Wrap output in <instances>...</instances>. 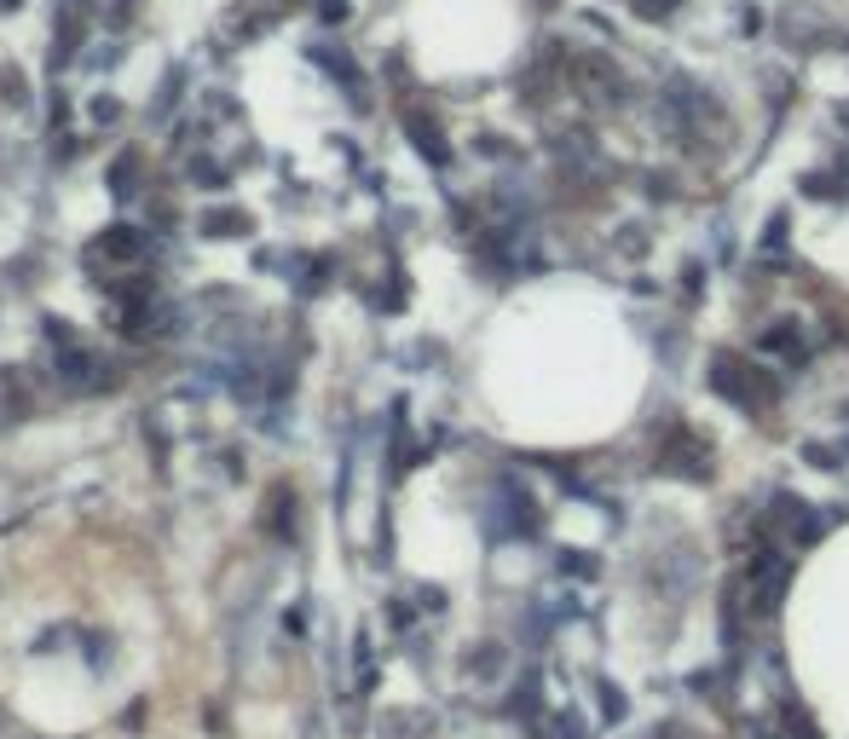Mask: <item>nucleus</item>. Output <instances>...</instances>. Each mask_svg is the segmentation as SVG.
Here are the masks:
<instances>
[{
    "label": "nucleus",
    "mask_w": 849,
    "mask_h": 739,
    "mask_svg": "<svg viewBox=\"0 0 849 739\" xmlns=\"http://www.w3.org/2000/svg\"><path fill=\"white\" fill-rule=\"evenodd\" d=\"M98 255H116V260H139V255H145V232H139V225H110V232L98 237Z\"/></svg>",
    "instance_id": "6e6552de"
},
{
    "label": "nucleus",
    "mask_w": 849,
    "mask_h": 739,
    "mask_svg": "<svg viewBox=\"0 0 849 739\" xmlns=\"http://www.w3.org/2000/svg\"><path fill=\"white\" fill-rule=\"evenodd\" d=\"M202 232H209V237H243V232H249V214H237V209H226V214H209V220H202Z\"/></svg>",
    "instance_id": "1a4fd4ad"
},
{
    "label": "nucleus",
    "mask_w": 849,
    "mask_h": 739,
    "mask_svg": "<svg viewBox=\"0 0 849 739\" xmlns=\"http://www.w3.org/2000/svg\"><path fill=\"white\" fill-rule=\"evenodd\" d=\"M404 133H411V145L428 156L434 168H445V156H451V151H445V139H439V128H434L428 116H422V110H404Z\"/></svg>",
    "instance_id": "0eeeda50"
},
{
    "label": "nucleus",
    "mask_w": 849,
    "mask_h": 739,
    "mask_svg": "<svg viewBox=\"0 0 849 739\" xmlns=\"http://www.w3.org/2000/svg\"><path fill=\"white\" fill-rule=\"evenodd\" d=\"M775 526H786V538H792V543H815L821 538V520H815V508H809L803 497H775Z\"/></svg>",
    "instance_id": "39448f33"
},
{
    "label": "nucleus",
    "mask_w": 849,
    "mask_h": 739,
    "mask_svg": "<svg viewBox=\"0 0 849 739\" xmlns=\"http://www.w3.org/2000/svg\"><path fill=\"white\" fill-rule=\"evenodd\" d=\"M757 353H786V359H803V330H798V318H775L768 330L757 336Z\"/></svg>",
    "instance_id": "423d86ee"
},
{
    "label": "nucleus",
    "mask_w": 849,
    "mask_h": 739,
    "mask_svg": "<svg viewBox=\"0 0 849 739\" xmlns=\"http://www.w3.org/2000/svg\"><path fill=\"white\" fill-rule=\"evenodd\" d=\"M630 7H636V17H647V24H664V17H676L682 0H630Z\"/></svg>",
    "instance_id": "9b49d317"
},
{
    "label": "nucleus",
    "mask_w": 849,
    "mask_h": 739,
    "mask_svg": "<svg viewBox=\"0 0 849 739\" xmlns=\"http://www.w3.org/2000/svg\"><path fill=\"white\" fill-rule=\"evenodd\" d=\"M12 7H17V0H0V12H12Z\"/></svg>",
    "instance_id": "4468645a"
},
{
    "label": "nucleus",
    "mask_w": 849,
    "mask_h": 739,
    "mask_svg": "<svg viewBox=\"0 0 849 739\" xmlns=\"http://www.w3.org/2000/svg\"><path fill=\"white\" fill-rule=\"evenodd\" d=\"M659 468H671L682 480H711V445H705L687 422H676L659 445Z\"/></svg>",
    "instance_id": "20e7f679"
},
{
    "label": "nucleus",
    "mask_w": 849,
    "mask_h": 739,
    "mask_svg": "<svg viewBox=\"0 0 849 739\" xmlns=\"http://www.w3.org/2000/svg\"><path fill=\"white\" fill-rule=\"evenodd\" d=\"M538 7H561V0H538Z\"/></svg>",
    "instance_id": "2eb2a0df"
},
{
    "label": "nucleus",
    "mask_w": 849,
    "mask_h": 739,
    "mask_svg": "<svg viewBox=\"0 0 849 739\" xmlns=\"http://www.w3.org/2000/svg\"><path fill=\"white\" fill-rule=\"evenodd\" d=\"M705 382H711V394L740 404V410H775L780 404V382L768 376V370L745 364L740 353H717L711 370H705Z\"/></svg>",
    "instance_id": "f257e3e1"
},
{
    "label": "nucleus",
    "mask_w": 849,
    "mask_h": 739,
    "mask_svg": "<svg viewBox=\"0 0 849 739\" xmlns=\"http://www.w3.org/2000/svg\"><path fill=\"white\" fill-rule=\"evenodd\" d=\"M780 232H786V214L768 220V232H763V249H780Z\"/></svg>",
    "instance_id": "ddd939ff"
},
{
    "label": "nucleus",
    "mask_w": 849,
    "mask_h": 739,
    "mask_svg": "<svg viewBox=\"0 0 849 739\" xmlns=\"http://www.w3.org/2000/svg\"><path fill=\"white\" fill-rule=\"evenodd\" d=\"M786 584H792V554L780 549H757L752 566H745V589H752V607L763 619H775L780 601H786Z\"/></svg>",
    "instance_id": "f03ea898"
},
{
    "label": "nucleus",
    "mask_w": 849,
    "mask_h": 739,
    "mask_svg": "<svg viewBox=\"0 0 849 739\" xmlns=\"http://www.w3.org/2000/svg\"><path fill=\"white\" fill-rule=\"evenodd\" d=\"M601 711H606V723H618V716L630 711V705H624V693H618V688H601Z\"/></svg>",
    "instance_id": "f8f14e48"
},
{
    "label": "nucleus",
    "mask_w": 849,
    "mask_h": 739,
    "mask_svg": "<svg viewBox=\"0 0 849 739\" xmlns=\"http://www.w3.org/2000/svg\"><path fill=\"white\" fill-rule=\"evenodd\" d=\"M566 75H573V87L590 98V105H624V70L606 52H578L573 64H566Z\"/></svg>",
    "instance_id": "7ed1b4c3"
},
{
    "label": "nucleus",
    "mask_w": 849,
    "mask_h": 739,
    "mask_svg": "<svg viewBox=\"0 0 849 739\" xmlns=\"http://www.w3.org/2000/svg\"><path fill=\"white\" fill-rule=\"evenodd\" d=\"M133 179H139V162H133V156L116 162V168H110V191H116V197H133V191H139Z\"/></svg>",
    "instance_id": "9d476101"
}]
</instances>
